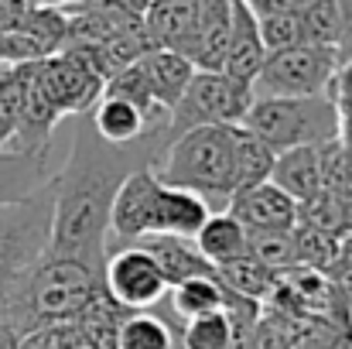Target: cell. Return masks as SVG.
I'll return each mask as SVG.
<instances>
[{
  "label": "cell",
  "mask_w": 352,
  "mask_h": 349,
  "mask_svg": "<svg viewBox=\"0 0 352 349\" xmlns=\"http://www.w3.org/2000/svg\"><path fill=\"white\" fill-rule=\"evenodd\" d=\"M301 21V41L305 45H318V48H336L342 55V14L336 7V0H308L298 10Z\"/></svg>",
  "instance_id": "27"
},
{
  "label": "cell",
  "mask_w": 352,
  "mask_h": 349,
  "mask_svg": "<svg viewBox=\"0 0 352 349\" xmlns=\"http://www.w3.org/2000/svg\"><path fill=\"white\" fill-rule=\"evenodd\" d=\"M256 17H267V14H287V10H301L308 0H243Z\"/></svg>",
  "instance_id": "34"
},
{
  "label": "cell",
  "mask_w": 352,
  "mask_h": 349,
  "mask_svg": "<svg viewBox=\"0 0 352 349\" xmlns=\"http://www.w3.org/2000/svg\"><path fill=\"white\" fill-rule=\"evenodd\" d=\"M140 69H144V76H147V86H151L154 100H157L168 114L178 107V100L185 96L188 83H192L195 72H199L185 55L168 52V48H154V52H147V55L140 59Z\"/></svg>",
  "instance_id": "18"
},
{
  "label": "cell",
  "mask_w": 352,
  "mask_h": 349,
  "mask_svg": "<svg viewBox=\"0 0 352 349\" xmlns=\"http://www.w3.org/2000/svg\"><path fill=\"white\" fill-rule=\"evenodd\" d=\"M34 7H69L72 0H31Z\"/></svg>",
  "instance_id": "38"
},
{
  "label": "cell",
  "mask_w": 352,
  "mask_h": 349,
  "mask_svg": "<svg viewBox=\"0 0 352 349\" xmlns=\"http://www.w3.org/2000/svg\"><path fill=\"white\" fill-rule=\"evenodd\" d=\"M346 151H352V110L339 114V137H336Z\"/></svg>",
  "instance_id": "36"
},
{
  "label": "cell",
  "mask_w": 352,
  "mask_h": 349,
  "mask_svg": "<svg viewBox=\"0 0 352 349\" xmlns=\"http://www.w3.org/2000/svg\"><path fill=\"white\" fill-rule=\"evenodd\" d=\"M178 329L157 312H130L120 326L117 349H175Z\"/></svg>",
  "instance_id": "26"
},
{
  "label": "cell",
  "mask_w": 352,
  "mask_h": 349,
  "mask_svg": "<svg viewBox=\"0 0 352 349\" xmlns=\"http://www.w3.org/2000/svg\"><path fill=\"white\" fill-rule=\"evenodd\" d=\"M263 62H267V45L260 38V21L243 0H233V31H230V48H226L223 72L236 83L253 86Z\"/></svg>",
  "instance_id": "12"
},
{
  "label": "cell",
  "mask_w": 352,
  "mask_h": 349,
  "mask_svg": "<svg viewBox=\"0 0 352 349\" xmlns=\"http://www.w3.org/2000/svg\"><path fill=\"white\" fill-rule=\"evenodd\" d=\"M195 14L199 0H151L144 10V31L151 34L154 48L185 55L195 31Z\"/></svg>",
  "instance_id": "15"
},
{
  "label": "cell",
  "mask_w": 352,
  "mask_h": 349,
  "mask_svg": "<svg viewBox=\"0 0 352 349\" xmlns=\"http://www.w3.org/2000/svg\"><path fill=\"white\" fill-rule=\"evenodd\" d=\"M226 213L246 233L294 230L298 226V202L287 192H280L274 182H263V185L236 192L230 199V206H226Z\"/></svg>",
  "instance_id": "10"
},
{
  "label": "cell",
  "mask_w": 352,
  "mask_h": 349,
  "mask_svg": "<svg viewBox=\"0 0 352 349\" xmlns=\"http://www.w3.org/2000/svg\"><path fill=\"white\" fill-rule=\"evenodd\" d=\"M349 59H352V55H349Z\"/></svg>",
  "instance_id": "42"
},
{
  "label": "cell",
  "mask_w": 352,
  "mask_h": 349,
  "mask_svg": "<svg viewBox=\"0 0 352 349\" xmlns=\"http://www.w3.org/2000/svg\"><path fill=\"white\" fill-rule=\"evenodd\" d=\"M243 127L256 134L274 154L291 147H322L339 137V110L329 100V93L253 100Z\"/></svg>",
  "instance_id": "3"
},
{
  "label": "cell",
  "mask_w": 352,
  "mask_h": 349,
  "mask_svg": "<svg viewBox=\"0 0 352 349\" xmlns=\"http://www.w3.org/2000/svg\"><path fill=\"white\" fill-rule=\"evenodd\" d=\"M195 246L212 267H223L246 257V230L230 213H212L209 223L195 233Z\"/></svg>",
  "instance_id": "21"
},
{
  "label": "cell",
  "mask_w": 352,
  "mask_h": 349,
  "mask_svg": "<svg viewBox=\"0 0 352 349\" xmlns=\"http://www.w3.org/2000/svg\"><path fill=\"white\" fill-rule=\"evenodd\" d=\"M209 216H212V209H209V202L202 195L161 182L157 202H154L151 236H185V240H195V233L209 223Z\"/></svg>",
  "instance_id": "14"
},
{
  "label": "cell",
  "mask_w": 352,
  "mask_h": 349,
  "mask_svg": "<svg viewBox=\"0 0 352 349\" xmlns=\"http://www.w3.org/2000/svg\"><path fill=\"white\" fill-rule=\"evenodd\" d=\"M336 7L342 14V31H346V38H342V59H349L352 55V0H336Z\"/></svg>",
  "instance_id": "35"
},
{
  "label": "cell",
  "mask_w": 352,
  "mask_h": 349,
  "mask_svg": "<svg viewBox=\"0 0 352 349\" xmlns=\"http://www.w3.org/2000/svg\"><path fill=\"white\" fill-rule=\"evenodd\" d=\"M164 140H144L133 147H113L96 137L89 116H79L72 151L52 178V243L48 257L79 260L103 274L110 257V209L120 182L154 165Z\"/></svg>",
  "instance_id": "1"
},
{
  "label": "cell",
  "mask_w": 352,
  "mask_h": 349,
  "mask_svg": "<svg viewBox=\"0 0 352 349\" xmlns=\"http://www.w3.org/2000/svg\"><path fill=\"white\" fill-rule=\"evenodd\" d=\"M34 86L48 100V107L65 120L93 114V107L103 100L107 83L76 48H62L58 55L34 62Z\"/></svg>",
  "instance_id": "7"
},
{
  "label": "cell",
  "mask_w": 352,
  "mask_h": 349,
  "mask_svg": "<svg viewBox=\"0 0 352 349\" xmlns=\"http://www.w3.org/2000/svg\"><path fill=\"white\" fill-rule=\"evenodd\" d=\"M256 21H260V38H263V45H267V55L305 45V41H301V21H298V10H287V14H267V17H256Z\"/></svg>",
  "instance_id": "32"
},
{
  "label": "cell",
  "mask_w": 352,
  "mask_h": 349,
  "mask_svg": "<svg viewBox=\"0 0 352 349\" xmlns=\"http://www.w3.org/2000/svg\"><path fill=\"white\" fill-rule=\"evenodd\" d=\"M246 253L263 264L270 274H287L298 267V250H294V233L291 230H260L246 233Z\"/></svg>",
  "instance_id": "29"
},
{
  "label": "cell",
  "mask_w": 352,
  "mask_h": 349,
  "mask_svg": "<svg viewBox=\"0 0 352 349\" xmlns=\"http://www.w3.org/2000/svg\"><path fill=\"white\" fill-rule=\"evenodd\" d=\"M175 349H182V346H175Z\"/></svg>",
  "instance_id": "41"
},
{
  "label": "cell",
  "mask_w": 352,
  "mask_h": 349,
  "mask_svg": "<svg viewBox=\"0 0 352 349\" xmlns=\"http://www.w3.org/2000/svg\"><path fill=\"white\" fill-rule=\"evenodd\" d=\"M168 291H171V308L182 322L226 308V284L219 277H192V281L168 288Z\"/></svg>",
  "instance_id": "24"
},
{
  "label": "cell",
  "mask_w": 352,
  "mask_h": 349,
  "mask_svg": "<svg viewBox=\"0 0 352 349\" xmlns=\"http://www.w3.org/2000/svg\"><path fill=\"white\" fill-rule=\"evenodd\" d=\"M342 55L336 48L298 45L287 52L267 55L260 76L253 79V100H277V96H325Z\"/></svg>",
  "instance_id": "6"
},
{
  "label": "cell",
  "mask_w": 352,
  "mask_h": 349,
  "mask_svg": "<svg viewBox=\"0 0 352 349\" xmlns=\"http://www.w3.org/2000/svg\"><path fill=\"white\" fill-rule=\"evenodd\" d=\"M52 243V182L24 202L0 206V312L24 277L48 257Z\"/></svg>",
  "instance_id": "4"
},
{
  "label": "cell",
  "mask_w": 352,
  "mask_h": 349,
  "mask_svg": "<svg viewBox=\"0 0 352 349\" xmlns=\"http://www.w3.org/2000/svg\"><path fill=\"white\" fill-rule=\"evenodd\" d=\"M349 322H352V305H349Z\"/></svg>",
  "instance_id": "40"
},
{
  "label": "cell",
  "mask_w": 352,
  "mask_h": 349,
  "mask_svg": "<svg viewBox=\"0 0 352 349\" xmlns=\"http://www.w3.org/2000/svg\"><path fill=\"white\" fill-rule=\"evenodd\" d=\"M31 65H0V147H7L24 120V103H28V83H31Z\"/></svg>",
  "instance_id": "23"
},
{
  "label": "cell",
  "mask_w": 352,
  "mask_h": 349,
  "mask_svg": "<svg viewBox=\"0 0 352 349\" xmlns=\"http://www.w3.org/2000/svg\"><path fill=\"white\" fill-rule=\"evenodd\" d=\"M294 250H298V267H308V271H318L325 274L339 253H342V240H336L332 233L311 230V226H294Z\"/></svg>",
  "instance_id": "31"
},
{
  "label": "cell",
  "mask_w": 352,
  "mask_h": 349,
  "mask_svg": "<svg viewBox=\"0 0 352 349\" xmlns=\"http://www.w3.org/2000/svg\"><path fill=\"white\" fill-rule=\"evenodd\" d=\"M233 130L236 127H195L171 140L151 165L164 185L188 189L209 202L212 213H226L233 199Z\"/></svg>",
  "instance_id": "2"
},
{
  "label": "cell",
  "mask_w": 352,
  "mask_h": 349,
  "mask_svg": "<svg viewBox=\"0 0 352 349\" xmlns=\"http://www.w3.org/2000/svg\"><path fill=\"white\" fill-rule=\"evenodd\" d=\"M89 123H93L96 137L113 144V147H133V144H144V140H164L161 127H154L137 107H130L126 100H117V96H103L93 107Z\"/></svg>",
  "instance_id": "13"
},
{
  "label": "cell",
  "mask_w": 352,
  "mask_h": 349,
  "mask_svg": "<svg viewBox=\"0 0 352 349\" xmlns=\"http://www.w3.org/2000/svg\"><path fill=\"white\" fill-rule=\"evenodd\" d=\"M103 288L126 312H151L168 295V281L157 260L140 243H123L110 250L103 264Z\"/></svg>",
  "instance_id": "8"
},
{
  "label": "cell",
  "mask_w": 352,
  "mask_h": 349,
  "mask_svg": "<svg viewBox=\"0 0 352 349\" xmlns=\"http://www.w3.org/2000/svg\"><path fill=\"white\" fill-rule=\"evenodd\" d=\"M137 243L144 250H151V257L157 260L168 288H175L182 281H192V277H216V267L199 253L195 240H185V236H144Z\"/></svg>",
  "instance_id": "16"
},
{
  "label": "cell",
  "mask_w": 352,
  "mask_h": 349,
  "mask_svg": "<svg viewBox=\"0 0 352 349\" xmlns=\"http://www.w3.org/2000/svg\"><path fill=\"white\" fill-rule=\"evenodd\" d=\"M126 315H130V312L120 308L117 302L107 295V288H103V291H100V295L79 312L76 326H79V332H82L96 349H117L120 326H123Z\"/></svg>",
  "instance_id": "25"
},
{
  "label": "cell",
  "mask_w": 352,
  "mask_h": 349,
  "mask_svg": "<svg viewBox=\"0 0 352 349\" xmlns=\"http://www.w3.org/2000/svg\"><path fill=\"white\" fill-rule=\"evenodd\" d=\"M216 277H219L230 291H236L239 298H250V302H256V305H263V302L270 298L274 284H277V274H270V271H267L263 264H256L250 253L233 260V264L216 267Z\"/></svg>",
  "instance_id": "28"
},
{
  "label": "cell",
  "mask_w": 352,
  "mask_h": 349,
  "mask_svg": "<svg viewBox=\"0 0 352 349\" xmlns=\"http://www.w3.org/2000/svg\"><path fill=\"white\" fill-rule=\"evenodd\" d=\"M157 189H161V178L154 175L151 165L130 171V175L120 182L117 195H113V209H110V240H113L117 246L137 243V240L151 236ZM110 250H113V246H110Z\"/></svg>",
  "instance_id": "9"
},
{
  "label": "cell",
  "mask_w": 352,
  "mask_h": 349,
  "mask_svg": "<svg viewBox=\"0 0 352 349\" xmlns=\"http://www.w3.org/2000/svg\"><path fill=\"white\" fill-rule=\"evenodd\" d=\"M250 107H253V86L236 83L226 72H195L185 96L171 110L164 140L195 127H243Z\"/></svg>",
  "instance_id": "5"
},
{
  "label": "cell",
  "mask_w": 352,
  "mask_h": 349,
  "mask_svg": "<svg viewBox=\"0 0 352 349\" xmlns=\"http://www.w3.org/2000/svg\"><path fill=\"white\" fill-rule=\"evenodd\" d=\"M329 349H352V326H349V329H339V332L332 336Z\"/></svg>",
  "instance_id": "37"
},
{
  "label": "cell",
  "mask_w": 352,
  "mask_h": 349,
  "mask_svg": "<svg viewBox=\"0 0 352 349\" xmlns=\"http://www.w3.org/2000/svg\"><path fill=\"white\" fill-rule=\"evenodd\" d=\"M230 31H233V0H199L195 31H192L185 59L199 72H223Z\"/></svg>",
  "instance_id": "11"
},
{
  "label": "cell",
  "mask_w": 352,
  "mask_h": 349,
  "mask_svg": "<svg viewBox=\"0 0 352 349\" xmlns=\"http://www.w3.org/2000/svg\"><path fill=\"white\" fill-rule=\"evenodd\" d=\"M298 226L332 233L336 240H346L352 233V199L336 195L329 189L315 192L311 199L298 202Z\"/></svg>",
  "instance_id": "22"
},
{
  "label": "cell",
  "mask_w": 352,
  "mask_h": 349,
  "mask_svg": "<svg viewBox=\"0 0 352 349\" xmlns=\"http://www.w3.org/2000/svg\"><path fill=\"white\" fill-rule=\"evenodd\" d=\"M178 346L182 349H233L236 329H233V322H230V315L219 308V312H209V315H199V319L182 322Z\"/></svg>",
  "instance_id": "30"
},
{
  "label": "cell",
  "mask_w": 352,
  "mask_h": 349,
  "mask_svg": "<svg viewBox=\"0 0 352 349\" xmlns=\"http://www.w3.org/2000/svg\"><path fill=\"white\" fill-rule=\"evenodd\" d=\"M329 100L336 103L339 114L352 110V59H342V65H339V72L329 86Z\"/></svg>",
  "instance_id": "33"
},
{
  "label": "cell",
  "mask_w": 352,
  "mask_h": 349,
  "mask_svg": "<svg viewBox=\"0 0 352 349\" xmlns=\"http://www.w3.org/2000/svg\"><path fill=\"white\" fill-rule=\"evenodd\" d=\"M274 161H277V154L256 134H250L246 127H236L233 130V189L236 192L270 182Z\"/></svg>",
  "instance_id": "20"
},
{
  "label": "cell",
  "mask_w": 352,
  "mask_h": 349,
  "mask_svg": "<svg viewBox=\"0 0 352 349\" xmlns=\"http://www.w3.org/2000/svg\"><path fill=\"white\" fill-rule=\"evenodd\" d=\"M52 178H55V171L48 168V158L0 147V206H14V202L31 199Z\"/></svg>",
  "instance_id": "17"
},
{
  "label": "cell",
  "mask_w": 352,
  "mask_h": 349,
  "mask_svg": "<svg viewBox=\"0 0 352 349\" xmlns=\"http://www.w3.org/2000/svg\"><path fill=\"white\" fill-rule=\"evenodd\" d=\"M270 182L287 192L294 202L311 199L315 192H322V147H291L280 151L274 161V175Z\"/></svg>",
  "instance_id": "19"
},
{
  "label": "cell",
  "mask_w": 352,
  "mask_h": 349,
  "mask_svg": "<svg viewBox=\"0 0 352 349\" xmlns=\"http://www.w3.org/2000/svg\"><path fill=\"white\" fill-rule=\"evenodd\" d=\"M339 257H346V260H352V233L346 236V240H342V253H339Z\"/></svg>",
  "instance_id": "39"
}]
</instances>
